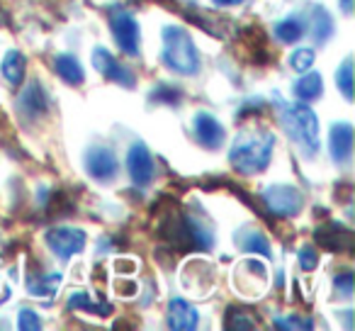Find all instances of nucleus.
I'll return each mask as SVG.
<instances>
[{
	"label": "nucleus",
	"instance_id": "obj_27",
	"mask_svg": "<svg viewBox=\"0 0 355 331\" xmlns=\"http://www.w3.org/2000/svg\"><path fill=\"white\" fill-rule=\"evenodd\" d=\"M316 263H319L316 248L314 246H302L300 248V266H302V271H314Z\"/></svg>",
	"mask_w": 355,
	"mask_h": 331
},
{
	"label": "nucleus",
	"instance_id": "obj_16",
	"mask_svg": "<svg viewBox=\"0 0 355 331\" xmlns=\"http://www.w3.org/2000/svg\"><path fill=\"white\" fill-rule=\"evenodd\" d=\"M54 69L59 74V78L66 80L69 85H80L85 80L83 66H80V61L73 54H59L54 61Z\"/></svg>",
	"mask_w": 355,
	"mask_h": 331
},
{
	"label": "nucleus",
	"instance_id": "obj_14",
	"mask_svg": "<svg viewBox=\"0 0 355 331\" xmlns=\"http://www.w3.org/2000/svg\"><path fill=\"white\" fill-rule=\"evenodd\" d=\"M316 241L329 248V251H343V248L353 246V234H350V229L331 222L324 224L321 229H316Z\"/></svg>",
	"mask_w": 355,
	"mask_h": 331
},
{
	"label": "nucleus",
	"instance_id": "obj_18",
	"mask_svg": "<svg viewBox=\"0 0 355 331\" xmlns=\"http://www.w3.org/2000/svg\"><path fill=\"white\" fill-rule=\"evenodd\" d=\"M321 93H324V78L319 74H306L295 83V95L302 103H311V100L321 98Z\"/></svg>",
	"mask_w": 355,
	"mask_h": 331
},
{
	"label": "nucleus",
	"instance_id": "obj_25",
	"mask_svg": "<svg viewBox=\"0 0 355 331\" xmlns=\"http://www.w3.org/2000/svg\"><path fill=\"white\" fill-rule=\"evenodd\" d=\"M17 326H20L22 331H40L42 329V319L37 312L32 309H22L20 312V321H17Z\"/></svg>",
	"mask_w": 355,
	"mask_h": 331
},
{
	"label": "nucleus",
	"instance_id": "obj_4",
	"mask_svg": "<svg viewBox=\"0 0 355 331\" xmlns=\"http://www.w3.org/2000/svg\"><path fill=\"white\" fill-rule=\"evenodd\" d=\"M110 30L117 42V46L129 56L139 54L141 46V37H139V22L134 20L132 12L127 10H112L110 12Z\"/></svg>",
	"mask_w": 355,
	"mask_h": 331
},
{
	"label": "nucleus",
	"instance_id": "obj_10",
	"mask_svg": "<svg viewBox=\"0 0 355 331\" xmlns=\"http://www.w3.org/2000/svg\"><path fill=\"white\" fill-rule=\"evenodd\" d=\"M195 137H198V142L202 144L205 148L214 151V148H219L224 144L227 132H224L222 122H219L217 117H212L209 112H200V114H195Z\"/></svg>",
	"mask_w": 355,
	"mask_h": 331
},
{
	"label": "nucleus",
	"instance_id": "obj_28",
	"mask_svg": "<svg viewBox=\"0 0 355 331\" xmlns=\"http://www.w3.org/2000/svg\"><path fill=\"white\" fill-rule=\"evenodd\" d=\"M232 314H236V321H227L229 329H253V326H256L253 321H246V319H251V316L243 309H232Z\"/></svg>",
	"mask_w": 355,
	"mask_h": 331
},
{
	"label": "nucleus",
	"instance_id": "obj_30",
	"mask_svg": "<svg viewBox=\"0 0 355 331\" xmlns=\"http://www.w3.org/2000/svg\"><path fill=\"white\" fill-rule=\"evenodd\" d=\"M340 8H343V12H350L353 10V0H340Z\"/></svg>",
	"mask_w": 355,
	"mask_h": 331
},
{
	"label": "nucleus",
	"instance_id": "obj_15",
	"mask_svg": "<svg viewBox=\"0 0 355 331\" xmlns=\"http://www.w3.org/2000/svg\"><path fill=\"white\" fill-rule=\"evenodd\" d=\"M25 69H27V59H25L22 51L10 49L6 56H3V66H0V71H3V76H6V80L12 85V88H17V85L25 80Z\"/></svg>",
	"mask_w": 355,
	"mask_h": 331
},
{
	"label": "nucleus",
	"instance_id": "obj_12",
	"mask_svg": "<svg viewBox=\"0 0 355 331\" xmlns=\"http://www.w3.org/2000/svg\"><path fill=\"white\" fill-rule=\"evenodd\" d=\"M198 324H200V314L190 302L180 300V297L171 300V305H168V326H171V329L193 331V329H198Z\"/></svg>",
	"mask_w": 355,
	"mask_h": 331
},
{
	"label": "nucleus",
	"instance_id": "obj_1",
	"mask_svg": "<svg viewBox=\"0 0 355 331\" xmlns=\"http://www.w3.org/2000/svg\"><path fill=\"white\" fill-rule=\"evenodd\" d=\"M272 148H275V137L270 132L241 134L232 146V151H229V161L243 176L261 173L270 163Z\"/></svg>",
	"mask_w": 355,
	"mask_h": 331
},
{
	"label": "nucleus",
	"instance_id": "obj_22",
	"mask_svg": "<svg viewBox=\"0 0 355 331\" xmlns=\"http://www.w3.org/2000/svg\"><path fill=\"white\" fill-rule=\"evenodd\" d=\"M336 85L343 93V98L350 103L353 100V64H350V59H345L343 66L338 69V74H336Z\"/></svg>",
	"mask_w": 355,
	"mask_h": 331
},
{
	"label": "nucleus",
	"instance_id": "obj_2",
	"mask_svg": "<svg viewBox=\"0 0 355 331\" xmlns=\"http://www.w3.org/2000/svg\"><path fill=\"white\" fill-rule=\"evenodd\" d=\"M163 40V51H161V61L168 66L171 71L180 76H195L202 66L198 54V46H195L193 37L183 30V27H166L161 32Z\"/></svg>",
	"mask_w": 355,
	"mask_h": 331
},
{
	"label": "nucleus",
	"instance_id": "obj_8",
	"mask_svg": "<svg viewBox=\"0 0 355 331\" xmlns=\"http://www.w3.org/2000/svg\"><path fill=\"white\" fill-rule=\"evenodd\" d=\"M93 66L98 69V74H103L105 78L114 80V83L124 85V88H134L137 85V76L124 64H119L105 46H95L93 49Z\"/></svg>",
	"mask_w": 355,
	"mask_h": 331
},
{
	"label": "nucleus",
	"instance_id": "obj_3",
	"mask_svg": "<svg viewBox=\"0 0 355 331\" xmlns=\"http://www.w3.org/2000/svg\"><path fill=\"white\" fill-rule=\"evenodd\" d=\"M282 122L290 137L300 142L306 156H314L319 151V117L309 105H292L290 110L282 112Z\"/></svg>",
	"mask_w": 355,
	"mask_h": 331
},
{
	"label": "nucleus",
	"instance_id": "obj_11",
	"mask_svg": "<svg viewBox=\"0 0 355 331\" xmlns=\"http://www.w3.org/2000/svg\"><path fill=\"white\" fill-rule=\"evenodd\" d=\"M17 110H20V114L27 119H37V117H42V114H46V110H49V98H46L40 80H32L30 85H25L20 100H17Z\"/></svg>",
	"mask_w": 355,
	"mask_h": 331
},
{
	"label": "nucleus",
	"instance_id": "obj_21",
	"mask_svg": "<svg viewBox=\"0 0 355 331\" xmlns=\"http://www.w3.org/2000/svg\"><path fill=\"white\" fill-rule=\"evenodd\" d=\"M180 98H183V93H180L178 88H173L171 83L156 85V88L151 90V95H148L151 103H161V105H178L180 103Z\"/></svg>",
	"mask_w": 355,
	"mask_h": 331
},
{
	"label": "nucleus",
	"instance_id": "obj_9",
	"mask_svg": "<svg viewBox=\"0 0 355 331\" xmlns=\"http://www.w3.org/2000/svg\"><path fill=\"white\" fill-rule=\"evenodd\" d=\"M127 171L132 176V183L139 185V188H146L153 180V173H156V163H153V156L144 144H134L127 153Z\"/></svg>",
	"mask_w": 355,
	"mask_h": 331
},
{
	"label": "nucleus",
	"instance_id": "obj_29",
	"mask_svg": "<svg viewBox=\"0 0 355 331\" xmlns=\"http://www.w3.org/2000/svg\"><path fill=\"white\" fill-rule=\"evenodd\" d=\"M217 8H234V6H241V3H246V0H212Z\"/></svg>",
	"mask_w": 355,
	"mask_h": 331
},
{
	"label": "nucleus",
	"instance_id": "obj_6",
	"mask_svg": "<svg viewBox=\"0 0 355 331\" xmlns=\"http://www.w3.org/2000/svg\"><path fill=\"white\" fill-rule=\"evenodd\" d=\"M302 193L292 185H270V188L263 193V205L270 210V214L275 217H295L302 210Z\"/></svg>",
	"mask_w": 355,
	"mask_h": 331
},
{
	"label": "nucleus",
	"instance_id": "obj_26",
	"mask_svg": "<svg viewBox=\"0 0 355 331\" xmlns=\"http://www.w3.org/2000/svg\"><path fill=\"white\" fill-rule=\"evenodd\" d=\"M334 287H336V292H340L343 297H350L353 295V287H355L353 273H340V275H336Z\"/></svg>",
	"mask_w": 355,
	"mask_h": 331
},
{
	"label": "nucleus",
	"instance_id": "obj_7",
	"mask_svg": "<svg viewBox=\"0 0 355 331\" xmlns=\"http://www.w3.org/2000/svg\"><path fill=\"white\" fill-rule=\"evenodd\" d=\"M44 241L59 258L69 261L71 256L85 248V232L76 227H54L44 234Z\"/></svg>",
	"mask_w": 355,
	"mask_h": 331
},
{
	"label": "nucleus",
	"instance_id": "obj_5",
	"mask_svg": "<svg viewBox=\"0 0 355 331\" xmlns=\"http://www.w3.org/2000/svg\"><path fill=\"white\" fill-rule=\"evenodd\" d=\"M85 171H88L90 178H95L98 183H110V180L117 178L119 173V161L114 156V151L103 144H95L85 151Z\"/></svg>",
	"mask_w": 355,
	"mask_h": 331
},
{
	"label": "nucleus",
	"instance_id": "obj_17",
	"mask_svg": "<svg viewBox=\"0 0 355 331\" xmlns=\"http://www.w3.org/2000/svg\"><path fill=\"white\" fill-rule=\"evenodd\" d=\"M311 35H314L316 46L326 44V42L334 37V17L324 10V6H316L314 12H311Z\"/></svg>",
	"mask_w": 355,
	"mask_h": 331
},
{
	"label": "nucleus",
	"instance_id": "obj_19",
	"mask_svg": "<svg viewBox=\"0 0 355 331\" xmlns=\"http://www.w3.org/2000/svg\"><path fill=\"white\" fill-rule=\"evenodd\" d=\"M275 37L282 44H297L304 37V22L300 17H287L275 25Z\"/></svg>",
	"mask_w": 355,
	"mask_h": 331
},
{
	"label": "nucleus",
	"instance_id": "obj_13",
	"mask_svg": "<svg viewBox=\"0 0 355 331\" xmlns=\"http://www.w3.org/2000/svg\"><path fill=\"white\" fill-rule=\"evenodd\" d=\"M329 148H331V158L336 163L350 161V153H353V127L348 122H338L331 127Z\"/></svg>",
	"mask_w": 355,
	"mask_h": 331
},
{
	"label": "nucleus",
	"instance_id": "obj_23",
	"mask_svg": "<svg viewBox=\"0 0 355 331\" xmlns=\"http://www.w3.org/2000/svg\"><path fill=\"white\" fill-rule=\"evenodd\" d=\"M290 66L300 74H306V71L314 66V49L304 46V49H297L295 54L290 56Z\"/></svg>",
	"mask_w": 355,
	"mask_h": 331
},
{
	"label": "nucleus",
	"instance_id": "obj_20",
	"mask_svg": "<svg viewBox=\"0 0 355 331\" xmlns=\"http://www.w3.org/2000/svg\"><path fill=\"white\" fill-rule=\"evenodd\" d=\"M69 307H71V309L93 312V314H112V307H110V305H93L85 292H73V295L69 297Z\"/></svg>",
	"mask_w": 355,
	"mask_h": 331
},
{
	"label": "nucleus",
	"instance_id": "obj_24",
	"mask_svg": "<svg viewBox=\"0 0 355 331\" xmlns=\"http://www.w3.org/2000/svg\"><path fill=\"white\" fill-rule=\"evenodd\" d=\"M246 251H253V253H261V256H270V244H268V239L263 237V234H258V232H253V234H248L246 239H243V244H241Z\"/></svg>",
	"mask_w": 355,
	"mask_h": 331
}]
</instances>
